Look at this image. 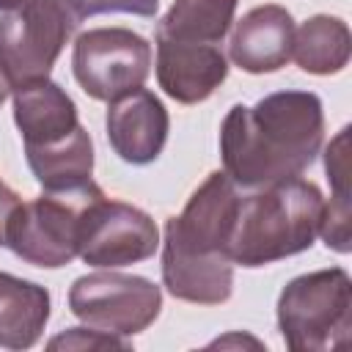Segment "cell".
I'll return each mask as SVG.
<instances>
[{
	"label": "cell",
	"instance_id": "cell-5",
	"mask_svg": "<svg viewBox=\"0 0 352 352\" xmlns=\"http://www.w3.org/2000/svg\"><path fill=\"white\" fill-rule=\"evenodd\" d=\"M77 25L69 0H25L0 14V72L8 88L47 80Z\"/></svg>",
	"mask_w": 352,
	"mask_h": 352
},
{
	"label": "cell",
	"instance_id": "cell-15",
	"mask_svg": "<svg viewBox=\"0 0 352 352\" xmlns=\"http://www.w3.org/2000/svg\"><path fill=\"white\" fill-rule=\"evenodd\" d=\"M25 157L44 192H66L94 182V140L82 124L55 146L25 148Z\"/></svg>",
	"mask_w": 352,
	"mask_h": 352
},
{
	"label": "cell",
	"instance_id": "cell-23",
	"mask_svg": "<svg viewBox=\"0 0 352 352\" xmlns=\"http://www.w3.org/2000/svg\"><path fill=\"white\" fill-rule=\"evenodd\" d=\"M8 94H11V88H8V82H6V77H3V72H0V104L8 99Z\"/></svg>",
	"mask_w": 352,
	"mask_h": 352
},
{
	"label": "cell",
	"instance_id": "cell-4",
	"mask_svg": "<svg viewBox=\"0 0 352 352\" xmlns=\"http://www.w3.org/2000/svg\"><path fill=\"white\" fill-rule=\"evenodd\" d=\"M278 330L294 352L341 349L352 330V278L344 267L292 278L278 297Z\"/></svg>",
	"mask_w": 352,
	"mask_h": 352
},
{
	"label": "cell",
	"instance_id": "cell-12",
	"mask_svg": "<svg viewBox=\"0 0 352 352\" xmlns=\"http://www.w3.org/2000/svg\"><path fill=\"white\" fill-rule=\"evenodd\" d=\"M292 41H294V19L292 14L278 6H256L250 8L231 33L228 58L248 74H267L278 72L292 60Z\"/></svg>",
	"mask_w": 352,
	"mask_h": 352
},
{
	"label": "cell",
	"instance_id": "cell-22",
	"mask_svg": "<svg viewBox=\"0 0 352 352\" xmlns=\"http://www.w3.org/2000/svg\"><path fill=\"white\" fill-rule=\"evenodd\" d=\"M25 0H0V14H6V11H14V8H19Z\"/></svg>",
	"mask_w": 352,
	"mask_h": 352
},
{
	"label": "cell",
	"instance_id": "cell-19",
	"mask_svg": "<svg viewBox=\"0 0 352 352\" xmlns=\"http://www.w3.org/2000/svg\"><path fill=\"white\" fill-rule=\"evenodd\" d=\"M50 349H129L132 341L96 327H69L47 341Z\"/></svg>",
	"mask_w": 352,
	"mask_h": 352
},
{
	"label": "cell",
	"instance_id": "cell-20",
	"mask_svg": "<svg viewBox=\"0 0 352 352\" xmlns=\"http://www.w3.org/2000/svg\"><path fill=\"white\" fill-rule=\"evenodd\" d=\"M80 22L85 16L99 14H135V16H154L160 8V0H69Z\"/></svg>",
	"mask_w": 352,
	"mask_h": 352
},
{
	"label": "cell",
	"instance_id": "cell-18",
	"mask_svg": "<svg viewBox=\"0 0 352 352\" xmlns=\"http://www.w3.org/2000/svg\"><path fill=\"white\" fill-rule=\"evenodd\" d=\"M324 170L333 184L330 204H324L319 236L336 253H349V126H344L324 151Z\"/></svg>",
	"mask_w": 352,
	"mask_h": 352
},
{
	"label": "cell",
	"instance_id": "cell-14",
	"mask_svg": "<svg viewBox=\"0 0 352 352\" xmlns=\"http://www.w3.org/2000/svg\"><path fill=\"white\" fill-rule=\"evenodd\" d=\"M50 319V292L41 283L0 272V346L30 349Z\"/></svg>",
	"mask_w": 352,
	"mask_h": 352
},
{
	"label": "cell",
	"instance_id": "cell-8",
	"mask_svg": "<svg viewBox=\"0 0 352 352\" xmlns=\"http://www.w3.org/2000/svg\"><path fill=\"white\" fill-rule=\"evenodd\" d=\"M72 72L96 102H113L143 88L151 72V44L129 28H91L77 36Z\"/></svg>",
	"mask_w": 352,
	"mask_h": 352
},
{
	"label": "cell",
	"instance_id": "cell-13",
	"mask_svg": "<svg viewBox=\"0 0 352 352\" xmlns=\"http://www.w3.org/2000/svg\"><path fill=\"white\" fill-rule=\"evenodd\" d=\"M14 121L25 148L55 146L80 126L74 99L50 77L14 88Z\"/></svg>",
	"mask_w": 352,
	"mask_h": 352
},
{
	"label": "cell",
	"instance_id": "cell-17",
	"mask_svg": "<svg viewBox=\"0 0 352 352\" xmlns=\"http://www.w3.org/2000/svg\"><path fill=\"white\" fill-rule=\"evenodd\" d=\"M352 52V36L341 16L316 14L294 28L292 58L308 74H338L346 69Z\"/></svg>",
	"mask_w": 352,
	"mask_h": 352
},
{
	"label": "cell",
	"instance_id": "cell-21",
	"mask_svg": "<svg viewBox=\"0 0 352 352\" xmlns=\"http://www.w3.org/2000/svg\"><path fill=\"white\" fill-rule=\"evenodd\" d=\"M22 198L16 195V190H11L3 179H0V248L6 245V236H8V226H11V217L16 214Z\"/></svg>",
	"mask_w": 352,
	"mask_h": 352
},
{
	"label": "cell",
	"instance_id": "cell-11",
	"mask_svg": "<svg viewBox=\"0 0 352 352\" xmlns=\"http://www.w3.org/2000/svg\"><path fill=\"white\" fill-rule=\"evenodd\" d=\"M157 41V82L179 104H198L209 99L228 77V58L220 44H182Z\"/></svg>",
	"mask_w": 352,
	"mask_h": 352
},
{
	"label": "cell",
	"instance_id": "cell-9",
	"mask_svg": "<svg viewBox=\"0 0 352 352\" xmlns=\"http://www.w3.org/2000/svg\"><path fill=\"white\" fill-rule=\"evenodd\" d=\"M160 248V228L143 209L113 201L102 190L85 204L80 217L77 256L99 270L146 261Z\"/></svg>",
	"mask_w": 352,
	"mask_h": 352
},
{
	"label": "cell",
	"instance_id": "cell-10",
	"mask_svg": "<svg viewBox=\"0 0 352 352\" xmlns=\"http://www.w3.org/2000/svg\"><path fill=\"white\" fill-rule=\"evenodd\" d=\"M107 140L110 148L129 165H148L154 162L165 143L170 118L165 104L148 88H135L113 102H107Z\"/></svg>",
	"mask_w": 352,
	"mask_h": 352
},
{
	"label": "cell",
	"instance_id": "cell-16",
	"mask_svg": "<svg viewBox=\"0 0 352 352\" xmlns=\"http://www.w3.org/2000/svg\"><path fill=\"white\" fill-rule=\"evenodd\" d=\"M239 0H173L157 22L154 38L182 44H223Z\"/></svg>",
	"mask_w": 352,
	"mask_h": 352
},
{
	"label": "cell",
	"instance_id": "cell-7",
	"mask_svg": "<svg viewBox=\"0 0 352 352\" xmlns=\"http://www.w3.org/2000/svg\"><path fill=\"white\" fill-rule=\"evenodd\" d=\"M162 308V292L143 275L99 270L80 275L69 289V311L88 327L132 338L143 333Z\"/></svg>",
	"mask_w": 352,
	"mask_h": 352
},
{
	"label": "cell",
	"instance_id": "cell-3",
	"mask_svg": "<svg viewBox=\"0 0 352 352\" xmlns=\"http://www.w3.org/2000/svg\"><path fill=\"white\" fill-rule=\"evenodd\" d=\"M324 198L302 176L239 195L228 258L239 267H264L297 256L319 236Z\"/></svg>",
	"mask_w": 352,
	"mask_h": 352
},
{
	"label": "cell",
	"instance_id": "cell-2",
	"mask_svg": "<svg viewBox=\"0 0 352 352\" xmlns=\"http://www.w3.org/2000/svg\"><path fill=\"white\" fill-rule=\"evenodd\" d=\"M239 209V190L226 170H214L165 223L162 283L184 302L220 305L234 292L228 239Z\"/></svg>",
	"mask_w": 352,
	"mask_h": 352
},
{
	"label": "cell",
	"instance_id": "cell-1",
	"mask_svg": "<svg viewBox=\"0 0 352 352\" xmlns=\"http://www.w3.org/2000/svg\"><path fill=\"white\" fill-rule=\"evenodd\" d=\"M324 140L322 99L314 91H275L253 107L234 104L220 124V157L242 190L300 176Z\"/></svg>",
	"mask_w": 352,
	"mask_h": 352
},
{
	"label": "cell",
	"instance_id": "cell-6",
	"mask_svg": "<svg viewBox=\"0 0 352 352\" xmlns=\"http://www.w3.org/2000/svg\"><path fill=\"white\" fill-rule=\"evenodd\" d=\"M102 187L88 182L66 192H44L33 201H22L11 217L6 248L33 267L58 270L77 258L80 217L85 204Z\"/></svg>",
	"mask_w": 352,
	"mask_h": 352
}]
</instances>
